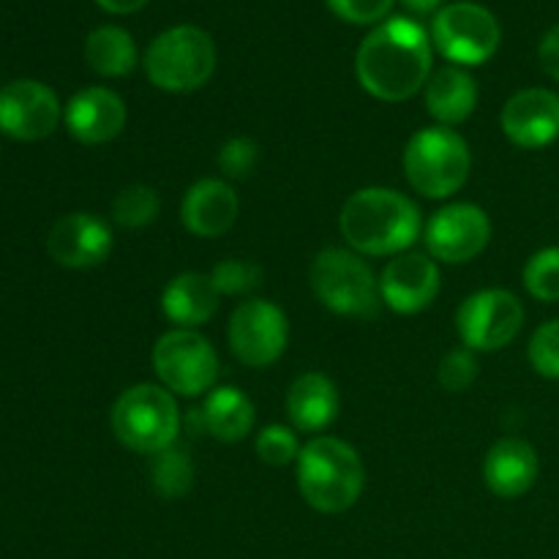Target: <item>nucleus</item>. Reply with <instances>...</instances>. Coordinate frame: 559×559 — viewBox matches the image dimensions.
<instances>
[{"mask_svg":"<svg viewBox=\"0 0 559 559\" xmlns=\"http://www.w3.org/2000/svg\"><path fill=\"white\" fill-rule=\"evenodd\" d=\"M360 87L380 102H407L431 76V38L407 16L377 25L355 55Z\"/></svg>","mask_w":559,"mask_h":559,"instance_id":"1","label":"nucleus"},{"mask_svg":"<svg viewBox=\"0 0 559 559\" xmlns=\"http://www.w3.org/2000/svg\"><path fill=\"white\" fill-rule=\"evenodd\" d=\"M338 229L358 254H404L420 235V211L402 191L371 186L344 202Z\"/></svg>","mask_w":559,"mask_h":559,"instance_id":"2","label":"nucleus"},{"mask_svg":"<svg viewBox=\"0 0 559 559\" xmlns=\"http://www.w3.org/2000/svg\"><path fill=\"white\" fill-rule=\"evenodd\" d=\"M298 489L320 513H344L360 500L366 469L358 451L338 437H314L300 448Z\"/></svg>","mask_w":559,"mask_h":559,"instance_id":"3","label":"nucleus"},{"mask_svg":"<svg viewBox=\"0 0 559 559\" xmlns=\"http://www.w3.org/2000/svg\"><path fill=\"white\" fill-rule=\"evenodd\" d=\"M112 431L120 445L129 451L156 456L178 440V402L164 385H151V382L131 385L115 402Z\"/></svg>","mask_w":559,"mask_h":559,"instance_id":"4","label":"nucleus"},{"mask_svg":"<svg viewBox=\"0 0 559 559\" xmlns=\"http://www.w3.org/2000/svg\"><path fill=\"white\" fill-rule=\"evenodd\" d=\"M473 156L462 134L448 126H431L413 134L404 147V175L418 194L445 200L469 178Z\"/></svg>","mask_w":559,"mask_h":559,"instance_id":"5","label":"nucleus"},{"mask_svg":"<svg viewBox=\"0 0 559 559\" xmlns=\"http://www.w3.org/2000/svg\"><path fill=\"white\" fill-rule=\"evenodd\" d=\"M216 60V44L202 27L178 25L153 38L145 52V74L158 91L191 93L207 85Z\"/></svg>","mask_w":559,"mask_h":559,"instance_id":"6","label":"nucleus"},{"mask_svg":"<svg viewBox=\"0 0 559 559\" xmlns=\"http://www.w3.org/2000/svg\"><path fill=\"white\" fill-rule=\"evenodd\" d=\"M309 282L317 300L333 314L374 317L380 311V282L369 262L347 249H325L309 267Z\"/></svg>","mask_w":559,"mask_h":559,"instance_id":"7","label":"nucleus"},{"mask_svg":"<svg viewBox=\"0 0 559 559\" xmlns=\"http://www.w3.org/2000/svg\"><path fill=\"white\" fill-rule=\"evenodd\" d=\"M502 31L497 16L478 3L442 5L431 25V44L453 66H480L500 49Z\"/></svg>","mask_w":559,"mask_h":559,"instance_id":"8","label":"nucleus"},{"mask_svg":"<svg viewBox=\"0 0 559 559\" xmlns=\"http://www.w3.org/2000/svg\"><path fill=\"white\" fill-rule=\"evenodd\" d=\"M153 369L169 393L200 396L218 377V355L202 333L189 328L167 331L153 347Z\"/></svg>","mask_w":559,"mask_h":559,"instance_id":"9","label":"nucleus"},{"mask_svg":"<svg viewBox=\"0 0 559 559\" xmlns=\"http://www.w3.org/2000/svg\"><path fill=\"white\" fill-rule=\"evenodd\" d=\"M524 306L508 289L473 293L456 314V331L473 353H497L522 333Z\"/></svg>","mask_w":559,"mask_h":559,"instance_id":"10","label":"nucleus"},{"mask_svg":"<svg viewBox=\"0 0 559 559\" xmlns=\"http://www.w3.org/2000/svg\"><path fill=\"white\" fill-rule=\"evenodd\" d=\"M229 349L249 369H265L284 355L289 342L287 314L271 300H246L229 317Z\"/></svg>","mask_w":559,"mask_h":559,"instance_id":"11","label":"nucleus"},{"mask_svg":"<svg viewBox=\"0 0 559 559\" xmlns=\"http://www.w3.org/2000/svg\"><path fill=\"white\" fill-rule=\"evenodd\" d=\"M424 240L435 260L448 262V265H464L484 254L491 240V222L484 207L456 202L431 216V222L426 224Z\"/></svg>","mask_w":559,"mask_h":559,"instance_id":"12","label":"nucleus"},{"mask_svg":"<svg viewBox=\"0 0 559 559\" xmlns=\"http://www.w3.org/2000/svg\"><path fill=\"white\" fill-rule=\"evenodd\" d=\"M60 115L58 96L44 82L16 80L0 87V131L14 140H44L58 129Z\"/></svg>","mask_w":559,"mask_h":559,"instance_id":"13","label":"nucleus"},{"mask_svg":"<svg viewBox=\"0 0 559 559\" xmlns=\"http://www.w3.org/2000/svg\"><path fill=\"white\" fill-rule=\"evenodd\" d=\"M380 295L396 314H418L440 295V267L429 254L404 251L382 271Z\"/></svg>","mask_w":559,"mask_h":559,"instance_id":"14","label":"nucleus"},{"mask_svg":"<svg viewBox=\"0 0 559 559\" xmlns=\"http://www.w3.org/2000/svg\"><path fill=\"white\" fill-rule=\"evenodd\" d=\"M502 131L524 151H538L559 136V96L546 87H527L508 98L502 107Z\"/></svg>","mask_w":559,"mask_h":559,"instance_id":"15","label":"nucleus"},{"mask_svg":"<svg viewBox=\"0 0 559 559\" xmlns=\"http://www.w3.org/2000/svg\"><path fill=\"white\" fill-rule=\"evenodd\" d=\"M47 251L58 265L71 271L96 267L112 251V229L93 213H69L49 229Z\"/></svg>","mask_w":559,"mask_h":559,"instance_id":"16","label":"nucleus"},{"mask_svg":"<svg viewBox=\"0 0 559 559\" xmlns=\"http://www.w3.org/2000/svg\"><path fill=\"white\" fill-rule=\"evenodd\" d=\"M66 129L82 145L112 142L126 129L129 109L126 102L109 87H85L66 104Z\"/></svg>","mask_w":559,"mask_h":559,"instance_id":"17","label":"nucleus"},{"mask_svg":"<svg viewBox=\"0 0 559 559\" xmlns=\"http://www.w3.org/2000/svg\"><path fill=\"white\" fill-rule=\"evenodd\" d=\"M240 202L227 180L205 178L191 186L180 205L183 227L197 238H218L238 222Z\"/></svg>","mask_w":559,"mask_h":559,"instance_id":"18","label":"nucleus"},{"mask_svg":"<svg viewBox=\"0 0 559 559\" xmlns=\"http://www.w3.org/2000/svg\"><path fill=\"white\" fill-rule=\"evenodd\" d=\"M538 473L540 459L527 440L506 437V440L495 442L486 453V486H489L491 495L502 497V500H516V497L527 495L538 480Z\"/></svg>","mask_w":559,"mask_h":559,"instance_id":"19","label":"nucleus"},{"mask_svg":"<svg viewBox=\"0 0 559 559\" xmlns=\"http://www.w3.org/2000/svg\"><path fill=\"white\" fill-rule=\"evenodd\" d=\"M338 407H342V399H338L336 385L331 377L320 374V371L300 374L289 385L287 415L298 431H306V435L325 431L336 420Z\"/></svg>","mask_w":559,"mask_h":559,"instance_id":"20","label":"nucleus"},{"mask_svg":"<svg viewBox=\"0 0 559 559\" xmlns=\"http://www.w3.org/2000/svg\"><path fill=\"white\" fill-rule=\"evenodd\" d=\"M478 107V85L462 66H445L426 82V112L440 126H459Z\"/></svg>","mask_w":559,"mask_h":559,"instance_id":"21","label":"nucleus"},{"mask_svg":"<svg viewBox=\"0 0 559 559\" xmlns=\"http://www.w3.org/2000/svg\"><path fill=\"white\" fill-rule=\"evenodd\" d=\"M218 309V289L205 273H180L164 287L162 311L173 325L189 328L205 325Z\"/></svg>","mask_w":559,"mask_h":559,"instance_id":"22","label":"nucleus"},{"mask_svg":"<svg viewBox=\"0 0 559 559\" xmlns=\"http://www.w3.org/2000/svg\"><path fill=\"white\" fill-rule=\"evenodd\" d=\"M200 420L207 435L222 442H240L254 429V404L240 388H216L207 393L200 409Z\"/></svg>","mask_w":559,"mask_h":559,"instance_id":"23","label":"nucleus"},{"mask_svg":"<svg viewBox=\"0 0 559 559\" xmlns=\"http://www.w3.org/2000/svg\"><path fill=\"white\" fill-rule=\"evenodd\" d=\"M85 60L98 76H126L136 69V44L123 27L102 25L85 38Z\"/></svg>","mask_w":559,"mask_h":559,"instance_id":"24","label":"nucleus"},{"mask_svg":"<svg viewBox=\"0 0 559 559\" xmlns=\"http://www.w3.org/2000/svg\"><path fill=\"white\" fill-rule=\"evenodd\" d=\"M153 489L164 497V500H180L189 495L191 484H194V464H191L189 453L180 445H169L167 451L153 456L151 467Z\"/></svg>","mask_w":559,"mask_h":559,"instance_id":"25","label":"nucleus"},{"mask_svg":"<svg viewBox=\"0 0 559 559\" xmlns=\"http://www.w3.org/2000/svg\"><path fill=\"white\" fill-rule=\"evenodd\" d=\"M162 213V200L151 186L134 183L120 191L112 202V218L123 229H142L153 224Z\"/></svg>","mask_w":559,"mask_h":559,"instance_id":"26","label":"nucleus"},{"mask_svg":"<svg viewBox=\"0 0 559 559\" xmlns=\"http://www.w3.org/2000/svg\"><path fill=\"white\" fill-rule=\"evenodd\" d=\"M524 287L535 300L557 304L559 300V246L535 251L524 265Z\"/></svg>","mask_w":559,"mask_h":559,"instance_id":"27","label":"nucleus"},{"mask_svg":"<svg viewBox=\"0 0 559 559\" xmlns=\"http://www.w3.org/2000/svg\"><path fill=\"white\" fill-rule=\"evenodd\" d=\"M257 456L271 467H287V464L298 462L300 456V442L293 429L287 426H265L257 437Z\"/></svg>","mask_w":559,"mask_h":559,"instance_id":"28","label":"nucleus"},{"mask_svg":"<svg viewBox=\"0 0 559 559\" xmlns=\"http://www.w3.org/2000/svg\"><path fill=\"white\" fill-rule=\"evenodd\" d=\"M262 267L246 260H224L213 267L211 282L218 295H246L260 284Z\"/></svg>","mask_w":559,"mask_h":559,"instance_id":"29","label":"nucleus"},{"mask_svg":"<svg viewBox=\"0 0 559 559\" xmlns=\"http://www.w3.org/2000/svg\"><path fill=\"white\" fill-rule=\"evenodd\" d=\"M530 364L540 377L559 380V320H549L530 338Z\"/></svg>","mask_w":559,"mask_h":559,"instance_id":"30","label":"nucleus"},{"mask_svg":"<svg viewBox=\"0 0 559 559\" xmlns=\"http://www.w3.org/2000/svg\"><path fill=\"white\" fill-rule=\"evenodd\" d=\"M437 380H440V385L445 388L448 393L467 391V388L478 380V360H475L473 349H451V353L440 360Z\"/></svg>","mask_w":559,"mask_h":559,"instance_id":"31","label":"nucleus"},{"mask_svg":"<svg viewBox=\"0 0 559 559\" xmlns=\"http://www.w3.org/2000/svg\"><path fill=\"white\" fill-rule=\"evenodd\" d=\"M257 162H260V145L249 136H235V140L224 142L222 153H218V167L233 180L246 178L257 167Z\"/></svg>","mask_w":559,"mask_h":559,"instance_id":"32","label":"nucleus"},{"mask_svg":"<svg viewBox=\"0 0 559 559\" xmlns=\"http://www.w3.org/2000/svg\"><path fill=\"white\" fill-rule=\"evenodd\" d=\"M328 5L349 25H374L391 14L393 0H328Z\"/></svg>","mask_w":559,"mask_h":559,"instance_id":"33","label":"nucleus"},{"mask_svg":"<svg viewBox=\"0 0 559 559\" xmlns=\"http://www.w3.org/2000/svg\"><path fill=\"white\" fill-rule=\"evenodd\" d=\"M538 60L540 69H544L551 80L559 82V25L551 27V31L540 38Z\"/></svg>","mask_w":559,"mask_h":559,"instance_id":"34","label":"nucleus"},{"mask_svg":"<svg viewBox=\"0 0 559 559\" xmlns=\"http://www.w3.org/2000/svg\"><path fill=\"white\" fill-rule=\"evenodd\" d=\"M96 3L109 14H134V11L145 9L151 0H96Z\"/></svg>","mask_w":559,"mask_h":559,"instance_id":"35","label":"nucleus"},{"mask_svg":"<svg viewBox=\"0 0 559 559\" xmlns=\"http://www.w3.org/2000/svg\"><path fill=\"white\" fill-rule=\"evenodd\" d=\"M404 9H409L413 14H431V11H440L445 0H402Z\"/></svg>","mask_w":559,"mask_h":559,"instance_id":"36","label":"nucleus"}]
</instances>
